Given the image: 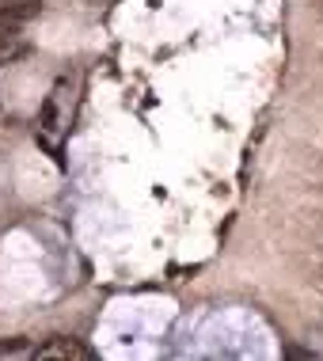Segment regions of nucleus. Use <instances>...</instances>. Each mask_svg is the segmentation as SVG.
Masks as SVG:
<instances>
[{
  "label": "nucleus",
  "mask_w": 323,
  "mask_h": 361,
  "mask_svg": "<svg viewBox=\"0 0 323 361\" xmlns=\"http://www.w3.org/2000/svg\"><path fill=\"white\" fill-rule=\"evenodd\" d=\"M35 357H68V361H92V350H87L84 343H76V338L68 335H57L50 338V343H42L35 350Z\"/></svg>",
  "instance_id": "1"
},
{
  "label": "nucleus",
  "mask_w": 323,
  "mask_h": 361,
  "mask_svg": "<svg viewBox=\"0 0 323 361\" xmlns=\"http://www.w3.org/2000/svg\"><path fill=\"white\" fill-rule=\"evenodd\" d=\"M42 12V4L38 0H19V4H4L0 8V35H12L16 27H23L27 19H35Z\"/></svg>",
  "instance_id": "2"
}]
</instances>
